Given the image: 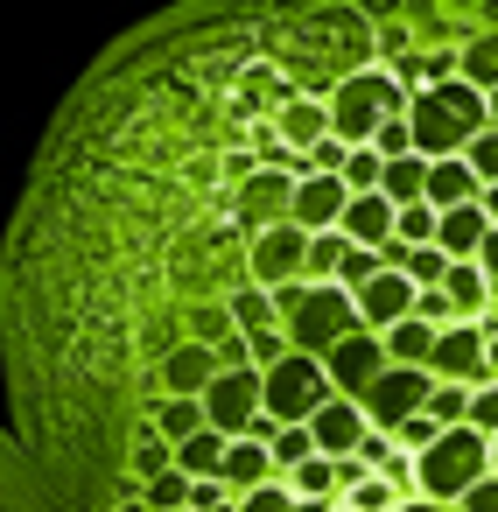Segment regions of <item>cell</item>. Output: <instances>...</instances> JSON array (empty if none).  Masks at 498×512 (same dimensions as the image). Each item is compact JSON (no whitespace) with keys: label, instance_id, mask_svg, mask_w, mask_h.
I'll list each match as a JSON object with an SVG mask.
<instances>
[{"label":"cell","instance_id":"1","mask_svg":"<svg viewBox=\"0 0 498 512\" xmlns=\"http://www.w3.org/2000/svg\"><path fill=\"white\" fill-rule=\"evenodd\" d=\"M428 393H435V379H428V372H400V365H386V372L365 386L358 414H365V428H372V435H386V428L414 421V414L428 407Z\"/></svg>","mask_w":498,"mask_h":512},{"label":"cell","instance_id":"2","mask_svg":"<svg viewBox=\"0 0 498 512\" xmlns=\"http://www.w3.org/2000/svg\"><path fill=\"white\" fill-rule=\"evenodd\" d=\"M323 393H330V379H323L316 358L288 351L281 365H267V407H274L281 421H316V414H323Z\"/></svg>","mask_w":498,"mask_h":512},{"label":"cell","instance_id":"3","mask_svg":"<svg viewBox=\"0 0 498 512\" xmlns=\"http://www.w3.org/2000/svg\"><path fill=\"white\" fill-rule=\"evenodd\" d=\"M414 295H421V288H414L407 274H393V267H386V274H372V281L358 288V323L379 337V330H393V323H407V316H414Z\"/></svg>","mask_w":498,"mask_h":512},{"label":"cell","instance_id":"4","mask_svg":"<svg viewBox=\"0 0 498 512\" xmlns=\"http://www.w3.org/2000/svg\"><path fill=\"white\" fill-rule=\"evenodd\" d=\"M330 372H337V386H344V393H365V386L386 372V337H372V330H351V337L330 351Z\"/></svg>","mask_w":498,"mask_h":512},{"label":"cell","instance_id":"5","mask_svg":"<svg viewBox=\"0 0 498 512\" xmlns=\"http://www.w3.org/2000/svg\"><path fill=\"white\" fill-rule=\"evenodd\" d=\"M344 204H351V197H344V183H337V176H309V183L288 197V225H295V232H316V225L344 218Z\"/></svg>","mask_w":498,"mask_h":512},{"label":"cell","instance_id":"6","mask_svg":"<svg viewBox=\"0 0 498 512\" xmlns=\"http://www.w3.org/2000/svg\"><path fill=\"white\" fill-rule=\"evenodd\" d=\"M337 225H344V246H358V253H379V246L393 239V204H386V197H351Z\"/></svg>","mask_w":498,"mask_h":512},{"label":"cell","instance_id":"7","mask_svg":"<svg viewBox=\"0 0 498 512\" xmlns=\"http://www.w3.org/2000/svg\"><path fill=\"white\" fill-rule=\"evenodd\" d=\"M302 253H309V246H302V232H295V225H274V232L253 246V274H260L267 288H281V274H295V267H302Z\"/></svg>","mask_w":498,"mask_h":512},{"label":"cell","instance_id":"8","mask_svg":"<svg viewBox=\"0 0 498 512\" xmlns=\"http://www.w3.org/2000/svg\"><path fill=\"white\" fill-rule=\"evenodd\" d=\"M176 470L190 477V484H204V477H225V442L204 428V435H190L183 449H176Z\"/></svg>","mask_w":498,"mask_h":512},{"label":"cell","instance_id":"9","mask_svg":"<svg viewBox=\"0 0 498 512\" xmlns=\"http://www.w3.org/2000/svg\"><path fill=\"white\" fill-rule=\"evenodd\" d=\"M267 470H274V463H267V449H260V442H232V449H225V484L260 491V484H267Z\"/></svg>","mask_w":498,"mask_h":512},{"label":"cell","instance_id":"10","mask_svg":"<svg viewBox=\"0 0 498 512\" xmlns=\"http://www.w3.org/2000/svg\"><path fill=\"white\" fill-rule=\"evenodd\" d=\"M344 253H351V246H344V232H316V239H309V253H302V281H309V288H323V274H330V267H344Z\"/></svg>","mask_w":498,"mask_h":512},{"label":"cell","instance_id":"11","mask_svg":"<svg viewBox=\"0 0 498 512\" xmlns=\"http://www.w3.org/2000/svg\"><path fill=\"white\" fill-rule=\"evenodd\" d=\"M204 379H211V344H183V351L169 358V386L190 393V386H204Z\"/></svg>","mask_w":498,"mask_h":512},{"label":"cell","instance_id":"12","mask_svg":"<svg viewBox=\"0 0 498 512\" xmlns=\"http://www.w3.org/2000/svg\"><path fill=\"white\" fill-rule=\"evenodd\" d=\"M155 421H162V435H169L176 449H183L190 435H204V428H197V421H204V407H197V400H169V407H162Z\"/></svg>","mask_w":498,"mask_h":512},{"label":"cell","instance_id":"13","mask_svg":"<svg viewBox=\"0 0 498 512\" xmlns=\"http://www.w3.org/2000/svg\"><path fill=\"white\" fill-rule=\"evenodd\" d=\"M239 512H295V491L288 484H260V491L239 498Z\"/></svg>","mask_w":498,"mask_h":512},{"label":"cell","instance_id":"14","mask_svg":"<svg viewBox=\"0 0 498 512\" xmlns=\"http://www.w3.org/2000/svg\"><path fill=\"white\" fill-rule=\"evenodd\" d=\"M435 435H442V428H435L428 414H414V421H400V442H414V449H428Z\"/></svg>","mask_w":498,"mask_h":512},{"label":"cell","instance_id":"15","mask_svg":"<svg viewBox=\"0 0 498 512\" xmlns=\"http://www.w3.org/2000/svg\"><path fill=\"white\" fill-rule=\"evenodd\" d=\"M484 281H498V232H484V246H477V260H470Z\"/></svg>","mask_w":498,"mask_h":512},{"label":"cell","instance_id":"16","mask_svg":"<svg viewBox=\"0 0 498 512\" xmlns=\"http://www.w3.org/2000/svg\"><path fill=\"white\" fill-rule=\"evenodd\" d=\"M484 386H498V337H484ZM477 386V393H484Z\"/></svg>","mask_w":498,"mask_h":512},{"label":"cell","instance_id":"17","mask_svg":"<svg viewBox=\"0 0 498 512\" xmlns=\"http://www.w3.org/2000/svg\"><path fill=\"white\" fill-rule=\"evenodd\" d=\"M484 211H491V218H498V183H491V197H484Z\"/></svg>","mask_w":498,"mask_h":512},{"label":"cell","instance_id":"18","mask_svg":"<svg viewBox=\"0 0 498 512\" xmlns=\"http://www.w3.org/2000/svg\"><path fill=\"white\" fill-rule=\"evenodd\" d=\"M491 288H498V281H491Z\"/></svg>","mask_w":498,"mask_h":512}]
</instances>
